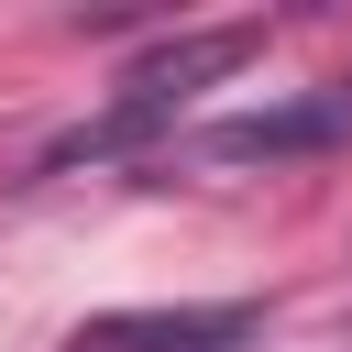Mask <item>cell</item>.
Masks as SVG:
<instances>
[{
	"label": "cell",
	"instance_id": "7a4b0ae2",
	"mask_svg": "<svg viewBox=\"0 0 352 352\" xmlns=\"http://www.w3.org/2000/svg\"><path fill=\"white\" fill-rule=\"evenodd\" d=\"M330 143H352V77L297 88V99L242 110V121H220V132H209V154H220V165H297V154H330Z\"/></svg>",
	"mask_w": 352,
	"mask_h": 352
},
{
	"label": "cell",
	"instance_id": "6da1fadb",
	"mask_svg": "<svg viewBox=\"0 0 352 352\" xmlns=\"http://www.w3.org/2000/svg\"><path fill=\"white\" fill-rule=\"evenodd\" d=\"M264 44V22H209V33H176V44H154L132 77H121V99L99 110V121H77L66 143H44V176H66V165H110V154H132V143H154L209 77H231L242 55Z\"/></svg>",
	"mask_w": 352,
	"mask_h": 352
},
{
	"label": "cell",
	"instance_id": "3957f363",
	"mask_svg": "<svg viewBox=\"0 0 352 352\" xmlns=\"http://www.w3.org/2000/svg\"><path fill=\"white\" fill-rule=\"evenodd\" d=\"M253 341V308H121V319H88L66 352H242Z\"/></svg>",
	"mask_w": 352,
	"mask_h": 352
}]
</instances>
